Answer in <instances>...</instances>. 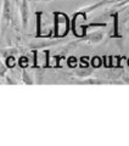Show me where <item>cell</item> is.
<instances>
[{
  "label": "cell",
  "mask_w": 129,
  "mask_h": 146,
  "mask_svg": "<svg viewBox=\"0 0 129 146\" xmlns=\"http://www.w3.org/2000/svg\"><path fill=\"white\" fill-rule=\"evenodd\" d=\"M13 17V6L11 0H3V6L0 11V27L5 29L10 26Z\"/></svg>",
  "instance_id": "3957f363"
},
{
  "label": "cell",
  "mask_w": 129,
  "mask_h": 146,
  "mask_svg": "<svg viewBox=\"0 0 129 146\" xmlns=\"http://www.w3.org/2000/svg\"><path fill=\"white\" fill-rule=\"evenodd\" d=\"M35 1H39V3H48V1H51V0H35Z\"/></svg>",
  "instance_id": "7c38bea8"
},
{
  "label": "cell",
  "mask_w": 129,
  "mask_h": 146,
  "mask_svg": "<svg viewBox=\"0 0 129 146\" xmlns=\"http://www.w3.org/2000/svg\"><path fill=\"white\" fill-rule=\"evenodd\" d=\"M86 39L91 43H99V42L102 40V32L96 31V32H94V33H90V34L86 35Z\"/></svg>",
  "instance_id": "8992f818"
},
{
  "label": "cell",
  "mask_w": 129,
  "mask_h": 146,
  "mask_svg": "<svg viewBox=\"0 0 129 146\" xmlns=\"http://www.w3.org/2000/svg\"><path fill=\"white\" fill-rule=\"evenodd\" d=\"M113 17V33L111 34V38H122L121 34H118V12L112 13Z\"/></svg>",
  "instance_id": "5b68a950"
},
{
  "label": "cell",
  "mask_w": 129,
  "mask_h": 146,
  "mask_svg": "<svg viewBox=\"0 0 129 146\" xmlns=\"http://www.w3.org/2000/svg\"><path fill=\"white\" fill-rule=\"evenodd\" d=\"M85 20H86V13L83 12L82 10H79L77 13H74V16L72 18V22H71V26H72V31H73V34L78 38H83L85 36V29H84V26H85Z\"/></svg>",
  "instance_id": "7a4b0ae2"
},
{
  "label": "cell",
  "mask_w": 129,
  "mask_h": 146,
  "mask_svg": "<svg viewBox=\"0 0 129 146\" xmlns=\"http://www.w3.org/2000/svg\"><path fill=\"white\" fill-rule=\"evenodd\" d=\"M41 16L43 12H37V36L41 38Z\"/></svg>",
  "instance_id": "ba28073f"
},
{
  "label": "cell",
  "mask_w": 129,
  "mask_h": 146,
  "mask_svg": "<svg viewBox=\"0 0 129 146\" xmlns=\"http://www.w3.org/2000/svg\"><path fill=\"white\" fill-rule=\"evenodd\" d=\"M22 79H23V82L26 84H33L34 83L33 77H32V74L26 70V68L23 70V72H22Z\"/></svg>",
  "instance_id": "52a82bcc"
},
{
  "label": "cell",
  "mask_w": 129,
  "mask_h": 146,
  "mask_svg": "<svg viewBox=\"0 0 129 146\" xmlns=\"http://www.w3.org/2000/svg\"><path fill=\"white\" fill-rule=\"evenodd\" d=\"M20 15H21V23H22V28L26 29L28 26V21H29V4L28 0H20Z\"/></svg>",
  "instance_id": "277c9868"
},
{
  "label": "cell",
  "mask_w": 129,
  "mask_h": 146,
  "mask_svg": "<svg viewBox=\"0 0 129 146\" xmlns=\"http://www.w3.org/2000/svg\"><path fill=\"white\" fill-rule=\"evenodd\" d=\"M13 3H15V5H16V6L20 5V0H13Z\"/></svg>",
  "instance_id": "4fadbf2b"
},
{
  "label": "cell",
  "mask_w": 129,
  "mask_h": 146,
  "mask_svg": "<svg viewBox=\"0 0 129 146\" xmlns=\"http://www.w3.org/2000/svg\"><path fill=\"white\" fill-rule=\"evenodd\" d=\"M117 6H126L127 4H129V0H117Z\"/></svg>",
  "instance_id": "8fae6325"
},
{
  "label": "cell",
  "mask_w": 129,
  "mask_h": 146,
  "mask_svg": "<svg viewBox=\"0 0 129 146\" xmlns=\"http://www.w3.org/2000/svg\"><path fill=\"white\" fill-rule=\"evenodd\" d=\"M71 28V21L68 16L63 12H54V36L55 38H64Z\"/></svg>",
  "instance_id": "6da1fadb"
},
{
  "label": "cell",
  "mask_w": 129,
  "mask_h": 146,
  "mask_svg": "<svg viewBox=\"0 0 129 146\" xmlns=\"http://www.w3.org/2000/svg\"><path fill=\"white\" fill-rule=\"evenodd\" d=\"M6 65H7V67H13V65H15V61H13V57H7Z\"/></svg>",
  "instance_id": "30bf717a"
},
{
  "label": "cell",
  "mask_w": 129,
  "mask_h": 146,
  "mask_svg": "<svg viewBox=\"0 0 129 146\" xmlns=\"http://www.w3.org/2000/svg\"><path fill=\"white\" fill-rule=\"evenodd\" d=\"M91 70H89V68H82V70H78L76 73H77V76H79V77H86V76H90L91 74Z\"/></svg>",
  "instance_id": "9c48e42d"
}]
</instances>
